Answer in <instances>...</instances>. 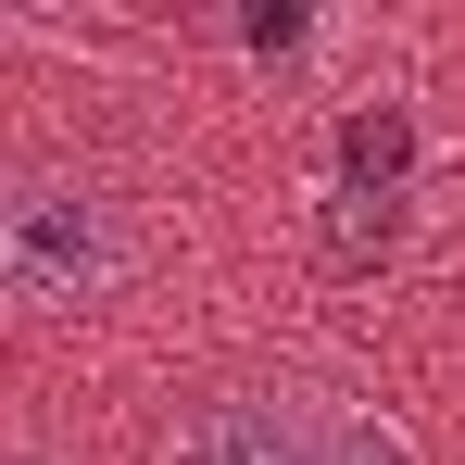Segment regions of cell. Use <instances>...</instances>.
I'll use <instances>...</instances> for the list:
<instances>
[{"mask_svg":"<svg viewBox=\"0 0 465 465\" xmlns=\"http://www.w3.org/2000/svg\"><path fill=\"white\" fill-rule=\"evenodd\" d=\"M126 277V214L88 189V176H13L0 189V290L13 302L76 314Z\"/></svg>","mask_w":465,"mask_h":465,"instance_id":"1","label":"cell"},{"mask_svg":"<svg viewBox=\"0 0 465 465\" xmlns=\"http://www.w3.org/2000/svg\"><path fill=\"white\" fill-rule=\"evenodd\" d=\"M163 465H314V402H264V390H227V402H202Z\"/></svg>","mask_w":465,"mask_h":465,"instance_id":"2","label":"cell"},{"mask_svg":"<svg viewBox=\"0 0 465 465\" xmlns=\"http://www.w3.org/2000/svg\"><path fill=\"white\" fill-rule=\"evenodd\" d=\"M314 465H428V453H415V428L378 415V402H327V415H314Z\"/></svg>","mask_w":465,"mask_h":465,"instance_id":"3","label":"cell"},{"mask_svg":"<svg viewBox=\"0 0 465 465\" xmlns=\"http://www.w3.org/2000/svg\"><path fill=\"white\" fill-rule=\"evenodd\" d=\"M390 252H402V202H390V189H340V202H327V264L365 277V264H390Z\"/></svg>","mask_w":465,"mask_h":465,"instance_id":"4","label":"cell"},{"mask_svg":"<svg viewBox=\"0 0 465 465\" xmlns=\"http://www.w3.org/2000/svg\"><path fill=\"white\" fill-rule=\"evenodd\" d=\"M402 176H415V126H402V114H352V126H340V189H390V202H402Z\"/></svg>","mask_w":465,"mask_h":465,"instance_id":"5","label":"cell"}]
</instances>
